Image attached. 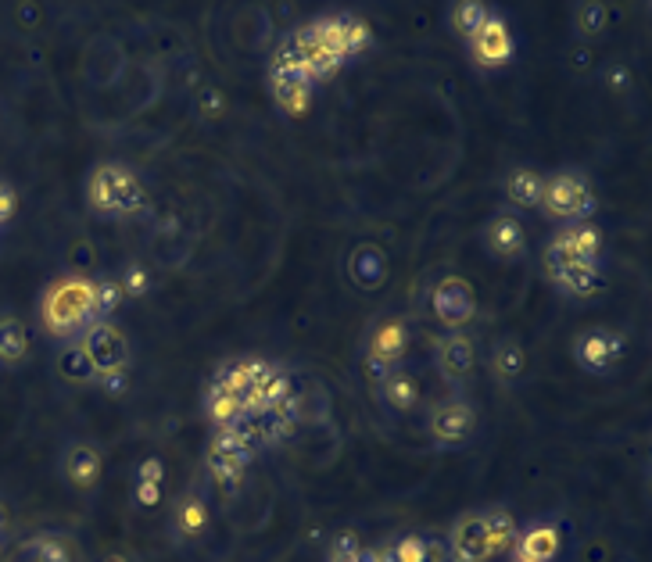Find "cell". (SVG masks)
Returning a JSON list of instances; mask_svg holds the SVG:
<instances>
[{
  "mask_svg": "<svg viewBox=\"0 0 652 562\" xmlns=\"http://www.w3.org/2000/svg\"><path fill=\"white\" fill-rule=\"evenodd\" d=\"M26 348V326L18 319H0V362H22Z\"/></svg>",
  "mask_w": 652,
  "mask_h": 562,
  "instance_id": "cb8c5ba5",
  "label": "cell"
},
{
  "mask_svg": "<svg viewBox=\"0 0 652 562\" xmlns=\"http://www.w3.org/2000/svg\"><path fill=\"white\" fill-rule=\"evenodd\" d=\"M352 273H355V283H359V287H366V290L380 287V283H384V273H387L384 255H380V251H377V247H373V244L355 247V255H352Z\"/></svg>",
  "mask_w": 652,
  "mask_h": 562,
  "instance_id": "e0dca14e",
  "label": "cell"
},
{
  "mask_svg": "<svg viewBox=\"0 0 652 562\" xmlns=\"http://www.w3.org/2000/svg\"><path fill=\"white\" fill-rule=\"evenodd\" d=\"M484 240H488L491 255H498V258L524 255V247H527L524 226H520V219H513V215H498V219H491L488 230H484Z\"/></svg>",
  "mask_w": 652,
  "mask_h": 562,
  "instance_id": "7c38bea8",
  "label": "cell"
},
{
  "mask_svg": "<svg viewBox=\"0 0 652 562\" xmlns=\"http://www.w3.org/2000/svg\"><path fill=\"white\" fill-rule=\"evenodd\" d=\"M556 244L567 251L574 262H599V251H602V233L595 230L592 222H567L563 230H559Z\"/></svg>",
  "mask_w": 652,
  "mask_h": 562,
  "instance_id": "30bf717a",
  "label": "cell"
},
{
  "mask_svg": "<svg viewBox=\"0 0 652 562\" xmlns=\"http://www.w3.org/2000/svg\"><path fill=\"white\" fill-rule=\"evenodd\" d=\"M122 301V287L119 283H97L94 287V316H112L115 308H119Z\"/></svg>",
  "mask_w": 652,
  "mask_h": 562,
  "instance_id": "4dcf8cb0",
  "label": "cell"
},
{
  "mask_svg": "<svg viewBox=\"0 0 652 562\" xmlns=\"http://www.w3.org/2000/svg\"><path fill=\"white\" fill-rule=\"evenodd\" d=\"M201 108H205V115H219V111H223V94H219V90H205Z\"/></svg>",
  "mask_w": 652,
  "mask_h": 562,
  "instance_id": "d590c367",
  "label": "cell"
},
{
  "mask_svg": "<svg viewBox=\"0 0 652 562\" xmlns=\"http://www.w3.org/2000/svg\"><path fill=\"white\" fill-rule=\"evenodd\" d=\"M624 355V341L613 330H581L574 337V358L584 373H610Z\"/></svg>",
  "mask_w": 652,
  "mask_h": 562,
  "instance_id": "277c9868",
  "label": "cell"
},
{
  "mask_svg": "<svg viewBox=\"0 0 652 562\" xmlns=\"http://www.w3.org/2000/svg\"><path fill=\"white\" fill-rule=\"evenodd\" d=\"M513 562H531V559H520V555H516V559H513Z\"/></svg>",
  "mask_w": 652,
  "mask_h": 562,
  "instance_id": "ab89813d",
  "label": "cell"
},
{
  "mask_svg": "<svg viewBox=\"0 0 652 562\" xmlns=\"http://www.w3.org/2000/svg\"><path fill=\"white\" fill-rule=\"evenodd\" d=\"M140 480H151V484H162V462L158 459H147L140 466Z\"/></svg>",
  "mask_w": 652,
  "mask_h": 562,
  "instance_id": "8d00e7d4",
  "label": "cell"
},
{
  "mask_svg": "<svg viewBox=\"0 0 652 562\" xmlns=\"http://www.w3.org/2000/svg\"><path fill=\"white\" fill-rule=\"evenodd\" d=\"M541 187H545V179H541L534 169H513L506 179V194L524 208L541 205Z\"/></svg>",
  "mask_w": 652,
  "mask_h": 562,
  "instance_id": "d6986e66",
  "label": "cell"
},
{
  "mask_svg": "<svg viewBox=\"0 0 652 562\" xmlns=\"http://www.w3.org/2000/svg\"><path fill=\"white\" fill-rule=\"evenodd\" d=\"M484 527H488V537H491V548L495 552H502L506 545H513V537H516V523H513V516L509 512H488L484 516Z\"/></svg>",
  "mask_w": 652,
  "mask_h": 562,
  "instance_id": "4316f807",
  "label": "cell"
},
{
  "mask_svg": "<svg viewBox=\"0 0 652 562\" xmlns=\"http://www.w3.org/2000/svg\"><path fill=\"white\" fill-rule=\"evenodd\" d=\"M470 43H473V58L484 69H498V65H506L513 58V36H509L506 22H498V18H488V26L473 36Z\"/></svg>",
  "mask_w": 652,
  "mask_h": 562,
  "instance_id": "9c48e42d",
  "label": "cell"
},
{
  "mask_svg": "<svg viewBox=\"0 0 652 562\" xmlns=\"http://www.w3.org/2000/svg\"><path fill=\"white\" fill-rule=\"evenodd\" d=\"M29 552H33L36 562H69V545L61 537H36Z\"/></svg>",
  "mask_w": 652,
  "mask_h": 562,
  "instance_id": "f546056e",
  "label": "cell"
},
{
  "mask_svg": "<svg viewBox=\"0 0 652 562\" xmlns=\"http://www.w3.org/2000/svg\"><path fill=\"white\" fill-rule=\"evenodd\" d=\"M344 43H348V54L362 51V47L369 43L366 22H359V18H344Z\"/></svg>",
  "mask_w": 652,
  "mask_h": 562,
  "instance_id": "1f68e13d",
  "label": "cell"
},
{
  "mask_svg": "<svg viewBox=\"0 0 652 562\" xmlns=\"http://www.w3.org/2000/svg\"><path fill=\"white\" fill-rule=\"evenodd\" d=\"M423 555H427V541L420 534H409L398 537L395 545L380 555V562H423Z\"/></svg>",
  "mask_w": 652,
  "mask_h": 562,
  "instance_id": "484cf974",
  "label": "cell"
},
{
  "mask_svg": "<svg viewBox=\"0 0 652 562\" xmlns=\"http://www.w3.org/2000/svg\"><path fill=\"white\" fill-rule=\"evenodd\" d=\"M126 290L129 294H147V273L140 265H129L126 269Z\"/></svg>",
  "mask_w": 652,
  "mask_h": 562,
  "instance_id": "836d02e7",
  "label": "cell"
},
{
  "mask_svg": "<svg viewBox=\"0 0 652 562\" xmlns=\"http://www.w3.org/2000/svg\"><path fill=\"white\" fill-rule=\"evenodd\" d=\"M61 373L69 376V380H90V376H97V369H94V362L86 358L83 348H69L61 355Z\"/></svg>",
  "mask_w": 652,
  "mask_h": 562,
  "instance_id": "83f0119b",
  "label": "cell"
},
{
  "mask_svg": "<svg viewBox=\"0 0 652 562\" xmlns=\"http://www.w3.org/2000/svg\"><path fill=\"white\" fill-rule=\"evenodd\" d=\"M273 79V97L276 104L291 115H301V111L309 108L312 101V79L305 72H269Z\"/></svg>",
  "mask_w": 652,
  "mask_h": 562,
  "instance_id": "8fae6325",
  "label": "cell"
},
{
  "mask_svg": "<svg viewBox=\"0 0 652 562\" xmlns=\"http://www.w3.org/2000/svg\"><path fill=\"white\" fill-rule=\"evenodd\" d=\"M205 523H208L205 505H201L198 498H183L180 509H176V530H180L183 537H198L201 530H205Z\"/></svg>",
  "mask_w": 652,
  "mask_h": 562,
  "instance_id": "d4e9b609",
  "label": "cell"
},
{
  "mask_svg": "<svg viewBox=\"0 0 652 562\" xmlns=\"http://www.w3.org/2000/svg\"><path fill=\"white\" fill-rule=\"evenodd\" d=\"M610 72H613V76H610V79H613V86H627V83H631V76H627V69H610Z\"/></svg>",
  "mask_w": 652,
  "mask_h": 562,
  "instance_id": "f35d334b",
  "label": "cell"
},
{
  "mask_svg": "<svg viewBox=\"0 0 652 562\" xmlns=\"http://www.w3.org/2000/svg\"><path fill=\"white\" fill-rule=\"evenodd\" d=\"M556 283L567 290V294H574V298H592V294H599V290L606 287V280H602V273H599V262L567 265V269L556 276Z\"/></svg>",
  "mask_w": 652,
  "mask_h": 562,
  "instance_id": "5bb4252c",
  "label": "cell"
},
{
  "mask_svg": "<svg viewBox=\"0 0 652 562\" xmlns=\"http://www.w3.org/2000/svg\"><path fill=\"white\" fill-rule=\"evenodd\" d=\"M65 473L76 487H94L97 477H101V452L90 448V444H76L65 455Z\"/></svg>",
  "mask_w": 652,
  "mask_h": 562,
  "instance_id": "2e32d148",
  "label": "cell"
},
{
  "mask_svg": "<svg viewBox=\"0 0 652 562\" xmlns=\"http://www.w3.org/2000/svg\"><path fill=\"white\" fill-rule=\"evenodd\" d=\"M208 416H212V423L219 426V430H226V426H233L237 419L251 416V412H244V405L233 394H226L223 387H215L208 391Z\"/></svg>",
  "mask_w": 652,
  "mask_h": 562,
  "instance_id": "44dd1931",
  "label": "cell"
},
{
  "mask_svg": "<svg viewBox=\"0 0 652 562\" xmlns=\"http://www.w3.org/2000/svg\"><path fill=\"white\" fill-rule=\"evenodd\" d=\"M488 8L484 4H477V0H466V4H455L452 8V26L459 36H466V40H473V36L481 33L484 26H488Z\"/></svg>",
  "mask_w": 652,
  "mask_h": 562,
  "instance_id": "603a6c76",
  "label": "cell"
},
{
  "mask_svg": "<svg viewBox=\"0 0 652 562\" xmlns=\"http://www.w3.org/2000/svg\"><path fill=\"white\" fill-rule=\"evenodd\" d=\"M438 366L441 373L448 376V380H463L466 373L473 369V344L466 341L463 333H452V337H445L438 348Z\"/></svg>",
  "mask_w": 652,
  "mask_h": 562,
  "instance_id": "9a60e30c",
  "label": "cell"
},
{
  "mask_svg": "<svg viewBox=\"0 0 652 562\" xmlns=\"http://www.w3.org/2000/svg\"><path fill=\"white\" fill-rule=\"evenodd\" d=\"M606 22H610V15H606V8L602 4H581L577 8V33L581 36H595L606 29Z\"/></svg>",
  "mask_w": 652,
  "mask_h": 562,
  "instance_id": "f1b7e54d",
  "label": "cell"
},
{
  "mask_svg": "<svg viewBox=\"0 0 652 562\" xmlns=\"http://www.w3.org/2000/svg\"><path fill=\"white\" fill-rule=\"evenodd\" d=\"M384 401L391 405V409L409 412L412 405L420 401V387H416V380H412L409 373H398V369H391V373L384 376Z\"/></svg>",
  "mask_w": 652,
  "mask_h": 562,
  "instance_id": "ffe728a7",
  "label": "cell"
},
{
  "mask_svg": "<svg viewBox=\"0 0 652 562\" xmlns=\"http://www.w3.org/2000/svg\"><path fill=\"white\" fill-rule=\"evenodd\" d=\"M126 380H129L126 369H104V373H97V384H101L108 394H122V391H126Z\"/></svg>",
  "mask_w": 652,
  "mask_h": 562,
  "instance_id": "d6a6232c",
  "label": "cell"
},
{
  "mask_svg": "<svg viewBox=\"0 0 652 562\" xmlns=\"http://www.w3.org/2000/svg\"><path fill=\"white\" fill-rule=\"evenodd\" d=\"M405 355V326L402 323H384L373 341H369V362H377L384 369H395V362H402Z\"/></svg>",
  "mask_w": 652,
  "mask_h": 562,
  "instance_id": "4fadbf2b",
  "label": "cell"
},
{
  "mask_svg": "<svg viewBox=\"0 0 652 562\" xmlns=\"http://www.w3.org/2000/svg\"><path fill=\"white\" fill-rule=\"evenodd\" d=\"M94 319V287L83 280H65L43 301V323L54 333H76Z\"/></svg>",
  "mask_w": 652,
  "mask_h": 562,
  "instance_id": "7a4b0ae2",
  "label": "cell"
},
{
  "mask_svg": "<svg viewBox=\"0 0 652 562\" xmlns=\"http://www.w3.org/2000/svg\"><path fill=\"white\" fill-rule=\"evenodd\" d=\"M112 562H126V559H112Z\"/></svg>",
  "mask_w": 652,
  "mask_h": 562,
  "instance_id": "60d3db41",
  "label": "cell"
},
{
  "mask_svg": "<svg viewBox=\"0 0 652 562\" xmlns=\"http://www.w3.org/2000/svg\"><path fill=\"white\" fill-rule=\"evenodd\" d=\"M90 205L104 215H137L147 208V194L119 165H101L90 179Z\"/></svg>",
  "mask_w": 652,
  "mask_h": 562,
  "instance_id": "6da1fadb",
  "label": "cell"
},
{
  "mask_svg": "<svg viewBox=\"0 0 652 562\" xmlns=\"http://www.w3.org/2000/svg\"><path fill=\"white\" fill-rule=\"evenodd\" d=\"M541 208L552 219L588 222V215L595 212V194L581 172H559V176L545 179V187H541Z\"/></svg>",
  "mask_w": 652,
  "mask_h": 562,
  "instance_id": "3957f363",
  "label": "cell"
},
{
  "mask_svg": "<svg viewBox=\"0 0 652 562\" xmlns=\"http://www.w3.org/2000/svg\"><path fill=\"white\" fill-rule=\"evenodd\" d=\"M434 308H438L441 323L452 326V330L466 326L473 319V312H477V305H473V290L466 287L463 280H455V276H448V280L434 290Z\"/></svg>",
  "mask_w": 652,
  "mask_h": 562,
  "instance_id": "8992f818",
  "label": "cell"
},
{
  "mask_svg": "<svg viewBox=\"0 0 652 562\" xmlns=\"http://www.w3.org/2000/svg\"><path fill=\"white\" fill-rule=\"evenodd\" d=\"M556 548H559V537H556V530L552 527H531V530H524V537H520V559H531V562H549L552 555H556Z\"/></svg>",
  "mask_w": 652,
  "mask_h": 562,
  "instance_id": "ac0fdd59",
  "label": "cell"
},
{
  "mask_svg": "<svg viewBox=\"0 0 652 562\" xmlns=\"http://www.w3.org/2000/svg\"><path fill=\"white\" fill-rule=\"evenodd\" d=\"M11 208H15V197H11V190H8V187H0V222L8 219Z\"/></svg>",
  "mask_w": 652,
  "mask_h": 562,
  "instance_id": "74e56055",
  "label": "cell"
},
{
  "mask_svg": "<svg viewBox=\"0 0 652 562\" xmlns=\"http://www.w3.org/2000/svg\"><path fill=\"white\" fill-rule=\"evenodd\" d=\"M491 555H495V548H491L484 516H466V520H459V527L452 530V559L455 562H488Z\"/></svg>",
  "mask_w": 652,
  "mask_h": 562,
  "instance_id": "ba28073f",
  "label": "cell"
},
{
  "mask_svg": "<svg viewBox=\"0 0 652 562\" xmlns=\"http://www.w3.org/2000/svg\"><path fill=\"white\" fill-rule=\"evenodd\" d=\"M83 351L86 358L94 362L97 373L104 369H126L129 366V344L115 326L108 323H97L86 330V341H83Z\"/></svg>",
  "mask_w": 652,
  "mask_h": 562,
  "instance_id": "5b68a950",
  "label": "cell"
},
{
  "mask_svg": "<svg viewBox=\"0 0 652 562\" xmlns=\"http://www.w3.org/2000/svg\"><path fill=\"white\" fill-rule=\"evenodd\" d=\"M137 498L140 505H155L162 498V484H151V480H137Z\"/></svg>",
  "mask_w": 652,
  "mask_h": 562,
  "instance_id": "e575fe53",
  "label": "cell"
},
{
  "mask_svg": "<svg viewBox=\"0 0 652 562\" xmlns=\"http://www.w3.org/2000/svg\"><path fill=\"white\" fill-rule=\"evenodd\" d=\"M527 358H524V348L516 341H498L495 344V355H491V369H495L498 380H516V376L524 373Z\"/></svg>",
  "mask_w": 652,
  "mask_h": 562,
  "instance_id": "7402d4cb",
  "label": "cell"
},
{
  "mask_svg": "<svg viewBox=\"0 0 652 562\" xmlns=\"http://www.w3.org/2000/svg\"><path fill=\"white\" fill-rule=\"evenodd\" d=\"M473 426H477V416L466 401H448L441 405L434 416H430V434L438 444H463L470 441Z\"/></svg>",
  "mask_w": 652,
  "mask_h": 562,
  "instance_id": "52a82bcc",
  "label": "cell"
}]
</instances>
